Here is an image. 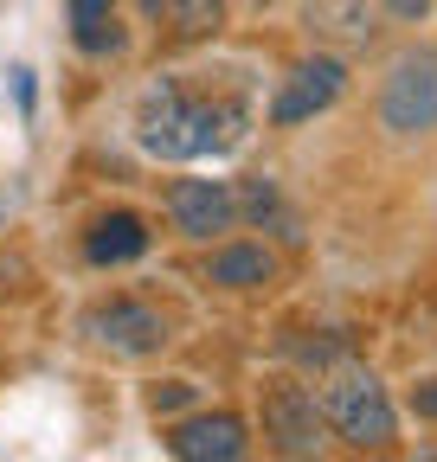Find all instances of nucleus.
Listing matches in <instances>:
<instances>
[{
    "instance_id": "f257e3e1",
    "label": "nucleus",
    "mask_w": 437,
    "mask_h": 462,
    "mask_svg": "<svg viewBox=\"0 0 437 462\" xmlns=\"http://www.w3.org/2000/svg\"><path fill=\"white\" fill-rule=\"evenodd\" d=\"M245 135V103L218 97V103H200L187 97L174 78H161L142 90L135 103V142L161 161H193V154H218Z\"/></svg>"
},
{
    "instance_id": "f03ea898",
    "label": "nucleus",
    "mask_w": 437,
    "mask_h": 462,
    "mask_svg": "<svg viewBox=\"0 0 437 462\" xmlns=\"http://www.w3.org/2000/svg\"><path fill=\"white\" fill-rule=\"evenodd\" d=\"M315 404H321V424L335 430L348 449H386L393 430H399L386 385H379L367 366H354V360H341L335 373L321 379V398Z\"/></svg>"
},
{
    "instance_id": "7ed1b4c3",
    "label": "nucleus",
    "mask_w": 437,
    "mask_h": 462,
    "mask_svg": "<svg viewBox=\"0 0 437 462\" xmlns=\"http://www.w3.org/2000/svg\"><path fill=\"white\" fill-rule=\"evenodd\" d=\"M379 123L393 135H431L437 129V45L405 51L386 71V90H379Z\"/></svg>"
},
{
    "instance_id": "20e7f679",
    "label": "nucleus",
    "mask_w": 437,
    "mask_h": 462,
    "mask_svg": "<svg viewBox=\"0 0 437 462\" xmlns=\"http://www.w3.org/2000/svg\"><path fill=\"white\" fill-rule=\"evenodd\" d=\"M264 443L277 449V456H315L321 449V404H315V392H302V385H290V379H277V385H264Z\"/></svg>"
},
{
    "instance_id": "39448f33",
    "label": "nucleus",
    "mask_w": 437,
    "mask_h": 462,
    "mask_svg": "<svg viewBox=\"0 0 437 462\" xmlns=\"http://www.w3.org/2000/svg\"><path fill=\"white\" fill-rule=\"evenodd\" d=\"M84 334L97 346H109V354H123V360H142V354H154V346L168 340V321H161V309H148L135 296H109V302H97L84 315Z\"/></svg>"
},
{
    "instance_id": "423d86ee",
    "label": "nucleus",
    "mask_w": 437,
    "mask_h": 462,
    "mask_svg": "<svg viewBox=\"0 0 437 462\" xmlns=\"http://www.w3.org/2000/svg\"><path fill=\"white\" fill-rule=\"evenodd\" d=\"M348 71H341V58H309V65H296L277 90V103H270V123L290 129V123H309V116H321L328 103L341 97Z\"/></svg>"
},
{
    "instance_id": "0eeeda50",
    "label": "nucleus",
    "mask_w": 437,
    "mask_h": 462,
    "mask_svg": "<svg viewBox=\"0 0 437 462\" xmlns=\"http://www.w3.org/2000/svg\"><path fill=\"white\" fill-rule=\"evenodd\" d=\"M245 443H251L245 418H232V411H200V418H187V424L168 430V449L181 462H238Z\"/></svg>"
},
{
    "instance_id": "6e6552de",
    "label": "nucleus",
    "mask_w": 437,
    "mask_h": 462,
    "mask_svg": "<svg viewBox=\"0 0 437 462\" xmlns=\"http://www.w3.org/2000/svg\"><path fill=\"white\" fill-rule=\"evenodd\" d=\"M168 212H174V225L187 231V238H212V231L232 225L238 199H232L226 180H174L168 187Z\"/></svg>"
},
{
    "instance_id": "1a4fd4ad",
    "label": "nucleus",
    "mask_w": 437,
    "mask_h": 462,
    "mask_svg": "<svg viewBox=\"0 0 437 462\" xmlns=\"http://www.w3.org/2000/svg\"><path fill=\"white\" fill-rule=\"evenodd\" d=\"M148 251V225L135 218V212H109V218H97L90 231H84V257L90 263H129V257H142Z\"/></svg>"
},
{
    "instance_id": "9d476101",
    "label": "nucleus",
    "mask_w": 437,
    "mask_h": 462,
    "mask_svg": "<svg viewBox=\"0 0 437 462\" xmlns=\"http://www.w3.org/2000/svg\"><path fill=\"white\" fill-rule=\"evenodd\" d=\"M71 39H78V51H90V58L123 51V20H116V0H71Z\"/></svg>"
},
{
    "instance_id": "9b49d317",
    "label": "nucleus",
    "mask_w": 437,
    "mask_h": 462,
    "mask_svg": "<svg viewBox=\"0 0 437 462\" xmlns=\"http://www.w3.org/2000/svg\"><path fill=\"white\" fill-rule=\"evenodd\" d=\"M218 289H257L277 276V257H270L264 245H226V251H212V270H206Z\"/></svg>"
},
{
    "instance_id": "f8f14e48",
    "label": "nucleus",
    "mask_w": 437,
    "mask_h": 462,
    "mask_svg": "<svg viewBox=\"0 0 437 462\" xmlns=\"http://www.w3.org/2000/svg\"><path fill=\"white\" fill-rule=\"evenodd\" d=\"M174 20L187 39H206V32L226 26V0H174Z\"/></svg>"
},
{
    "instance_id": "ddd939ff",
    "label": "nucleus",
    "mask_w": 437,
    "mask_h": 462,
    "mask_svg": "<svg viewBox=\"0 0 437 462\" xmlns=\"http://www.w3.org/2000/svg\"><path fill=\"white\" fill-rule=\"evenodd\" d=\"M245 212L264 225V218H284V199H277V187H270V180H251L245 187Z\"/></svg>"
},
{
    "instance_id": "4468645a",
    "label": "nucleus",
    "mask_w": 437,
    "mask_h": 462,
    "mask_svg": "<svg viewBox=\"0 0 437 462\" xmlns=\"http://www.w3.org/2000/svg\"><path fill=\"white\" fill-rule=\"evenodd\" d=\"M181 404H193V385H187V379L148 385V411H181Z\"/></svg>"
},
{
    "instance_id": "2eb2a0df",
    "label": "nucleus",
    "mask_w": 437,
    "mask_h": 462,
    "mask_svg": "<svg viewBox=\"0 0 437 462\" xmlns=\"http://www.w3.org/2000/svg\"><path fill=\"white\" fill-rule=\"evenodd\" d=\"M412 411H418L424 424H437V379H418V385H412Z\"/></svg>"
},
{
    "instance_id": "dca6fc26",
    "label": "nucleus",
    "mask_w": 437,
    "mask_h": 462,
    "mask_svg": "<svg viewBox=\"0 0 437 462\" xmlns=\"http://www.w3.org/2000/svg\"><path fill=\"white\" fill-rule=\"evenodd\" d=\"M379 7H386L393 20H424V14L437 7V0H379Z\"/></svg>"
},
{
    "instance_id": "f3484780",
    "label": "nucleus",
    "mask_w": 437,
    "mask_h": 462,
    "mask_svg": "<svg viewBox=\"0 0 437 462\" xmlns=\"http://www.w3.org/2000/svg\"><path fill=\"white\" fill-rule=\"evenodd\" d=\"M7 78H14V97H20V109H33V71H26V65H14Z\"/></svg>"
},
{
    "instance_id": "a211bd4d",
    "label": "nucleus",
    "mask_w": 437,
    "mask_h": 462,
    "mask_svg": "<svg viewBox=\"0 0 437 462\" xmlns=\"http://www.w3.org/2000/svg\"><path fill=\"white\" fill-rule=\"evenodd\" d=\"M135 7H142V20H154V26H161V14H174V0H135Z\"/></svg>"
}]
</instances>
